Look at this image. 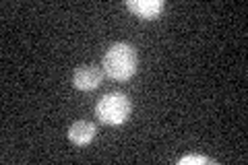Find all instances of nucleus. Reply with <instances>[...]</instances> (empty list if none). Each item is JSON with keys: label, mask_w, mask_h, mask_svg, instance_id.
Masks as SVG:
<instances>
[{"label": "nucleus", "mask_w": 248, "mask_h": 165, "mask_svg": "<svg viewBox=\"0 0 248 165\" xmlns=\"http://www.w3.org/2000/svg\"><path fill=\"white\" fill-rule=\"evenodd\" d=\"M137 64H139L137 50L124 42L110 45L102 60L104 73L110 78H114V81H128L137 73Z\"/></svg>", "instance_id": "1"}, {"label": "nucleus", "mask_w": 248, "mask_h": 165, "mask_svg": "<svg viewBox=\"0 0 248 165\" xmlns=\"http://www.w3.org/2000/svg\"><path fill=\"white\" fill-rule=\"evenodd\" d=\"M104 73L97 66H79L73 75V85L81 91H93L102 85Z\"/></svg>", "instance_id": "3"}, {"label": "nucleus", "mask_w": 248, "mask_h": 165, "mask_svg": "<svg viewBox=\"0 0 248 165\" xmlns=\"http://www.w3.org/2000/svg\"><path fill=\"white\" fill-rule=\"evenodd\" d=\"M199 163H215V159H209L203 155H184L182 159H178V165H199Z\"/></svg>", "instance_id": "6"}, {"label": "nucleus", "mask_w": 248, "mask_h": 165, "mask_svg": "<svg viewBox=\"0 0 248 165\" xmlns=\"http://www.w3.org/2000/svg\"><path fill=\"white\" fill-rule=\"evenodd\" d=\"M95 116L99 118V122L110 124V126L124 124L130 116V99L124 93H108V95L99 97Z\"/></svg>", "instance_id": "2"}, {"label": "nucleus", "mask_w": 248, "mask_h": 165, "mask_svg": "<svg viewBox=\"0 0 248 165\" xmlns=\"http://www.w3.org/2000/svg\"><path fill=\"white\" fill-rule=\"evenodd\" d=\"M95 132H97L95 124H91L87 120H79L68 128V138H71V143H75V145H87L95 138Z\"/></svg>", "instance_id": "5"}, {"label": "nucleus", "mask_w": 248, "mask_h": 165, "mask_svg": "<svg viewBox=\"0 0 248 165\" xmlns=\"http://www.w3.org/2000/svg\"><path fill=\"white\" fill-rule=\"evenodd\" d=\"M164 0H128L126 2V9L130 13H135L137 17H141V19H147V21H151V19H157L161 11H164Z\"/></svg>", "instance_id": "4"}]
</instances>
